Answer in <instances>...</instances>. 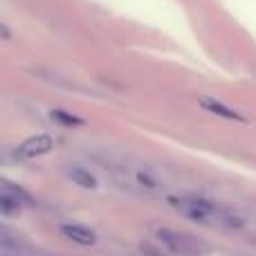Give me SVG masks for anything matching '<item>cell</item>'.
I'll return each mask as SVG.
<instances>
[{
  "label": "cell",
  "mask_w": 256,
  "mask_h": 256,
  "mask_svg": "<svg viewBox=\"0 0 256 256\" xmlns=\"http://www.w3.org/2000/svg\"><path fill=\"white\" fill-rule=\"evenodd\" d=\"M198 106L202 108V110L212 112L214 117H218V120H225V122H238V124H245V115L238 110V108L230 106L227 102H222V99L218 97H212V94H200L198 97Z\"/></svg>",
  "instance_id": "277c9868"
},
{
  "label": "cell",
  "mask_w": 256,
  "mask_h": 256,
  "mask_svg": "<svg viewBox=\"0 0 256 256\" xmlns=\"http://www.w3.org/2000/svg\"><path fill=\"white\" fill-rule=\"evenodd\" d=\"M168 202L173 204V209L182 214L184 218H191L196 222H204V225H225V227H243V220L238 216H234L232 212L218 207L212 200L198 198V196H182V198H171Z\"/></svg>",
  "instance_id": "6da1fadb"
},
{
  "label": "cell",
  "mask_w": 256,
  "mask_h": 256,
  "mask_svg": "<svg viewBox=\"0 0 256 256\" xmlns=\"http://www.w3.org/2000/svg\"><path fill=\"white\" fill-rule=\"evenodd\" d=\"M54 148V137L48 132H36V135L22 140L20 144L14 150V160H20V162H30V160L43 158L50 150Z\"/></svg>",
  "instance_id": "7a4b0ae2"
},
{
  "label": "cell",
  "mask_w": 256,
  "mask_h": 256,
  "mask_svg": "<svg viewBox=\"0 0 256 256\" xmlns=\"http://www.w3.org/2000/svg\"><path fill=\"white\" fill-rule=\"evenodd\" d=\"M158 238L171 250L173 254L180 256H200L202 254V245L189 234H180L173 230H158Z\"/></svg>",
  "instance_id": "3957f363"
},
{
  "label": "cell",
  "mask_w": 256,
  "mask_h": 256,
  "mask_svg": "<svg viewBox=\"0 0 256 256\" xmlns=\"http://www.w3.org/2000/svg\"><path fill=\"white\" fill-rule=\"evenodd\" d=\"M61 234L66 236L68 240H72V243L86 245V248H90V245L97 243V234H94L90 227L79 225V222H63V225H61Z\"/></svg>",
  "instance_id": "5b68a950"
},
{
  "label": "cell",
  "mask_w": 256,
  "mask_h": 256,
  "mask_svg": "<svg viewBox=\"0 0 256 256\" xmlns=\"http://www.w3.org/2000/svg\"><path fill=\"white\" fill-rule=\"evenodd\" d=\"M12 38H14V30L7 22L0 20V40H12Z\"/></svg>",
  "instance_id": "30bf717a"
},
{
  "label": "cell",
  "mask_w": 256,
  "mask_h": 256,
  "mask_svg": "<svg viewBox=\"0 0 256 256\" xmlns=\"http://www.w3.org/2000/svg\"><path fill=\"white\" fill-rule=\"evenodd\" d=\"M48 117H50L52 124H56L61 128H81V126H86L84 117L74 115V112L66 110V108H52V110L48 112Z\"/></svg>",
  "instance_id": "52a82bcc"
},
{
  "label": "cell",
  "mask_w": 256,
  "mask_h": 256,
  "mask_svg": "<svg viewBox=\"0 0 256 256\" xmlns=\"http://www.w3.org/2000/svg\"><path fill=\"white\" fill-rule=\"evenodd\" d=\"M137 180H140L142 184H148V189H155V186H158V182L150 180L148 173H137Z\"/></svg>",
  "instance_id": "8fae6325"
},
{
  "label": "cell",
  "mask_w": 256,
  "mask_h": 256,
  "mask_svg": "<svg viewBox=\"0 0 256 256\" xmlns=\"http://www.w3.org/2000/svg\"><path fill=\"white\" fill-rule=\"evenodd\" d=\"M142 254H144V256H162L158 250L150 248V245H142Z\"/></svg>",
  "instance_id": "7c38bea8"
},
{
  "label": "cell",
  "mask_w": 256,
  "mask_h": 256,
  "mask_svg": "<svg viewBox=\"0 0 256 256\" xmlns=\"http://www.w3.org/2000/svg\"><path fill=\"white\" fill-rule=\"evenodd\" d=\"M68 178H70L76 186H81V189H86V191H94L99 186L97 176H94L92 171H88L86 166H79V164L68 166Z\"/></svg>",
  "instance_id": "8992f818"
},
{
  "label": "cell",
  "mask_w": 256,
  "mask_h": 256,
  "mask_svg": "<svg viewBox=\"0 0 256 256\" xmlns=\"http://www.w3.org/2000/svg\"><path fill=\"white\" fill-rule=\"evenodd\" d=\"M0 189L7 191L9 196H14V198H16L18 202L22 204V207H32V204H34V196H32L27 189L18 186L16 182H7V180H2V182H0Z\"/></svg>",
  "instance_id": "ba28073f"
},
{
  "label": "cell",
  "mask_w": 256,
  "mask_h": 256,
  "mask_svg": "<svg viewBox=\"0 0 256 256\" xmlns=\"http://www.w3.org/2000/svg\"><path fill=\"white\" fill-rule=\"evenodd\" d=\"M20 212H22V204L18 202L14 196H9L7 191L0 189V214L12 218V216H18Z\"/></svg>",
  "instance_id": "9c48e42d"
}]
</instances>
